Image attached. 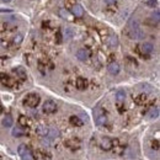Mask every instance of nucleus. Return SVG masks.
<instances>
[{"label": "nucleus", "instance_id": "1", "mask_svg": "<svg viewBox=\"0 0 160 160\" xmlns=\"http://www.w3.org/2000/svg\"><path fill=\"white\" fill-rule=\"evenodd\" d=\"M127 35L132 40H142L144 37V32L142 31L139 23L136 20H131L127 26Z\"/></svg>", "mask_w": 160, "mask_h": 160}, {"label": "nucleus", "instance_id": "2", "mask_svg": "<svg viewBox=\"0 0 160 160\" xmlns=\"http://www.w3.org/2000/svg\"><path fill=\"white\" fill-rule=\"evenodd\" d=\"M40 101H41V98L38 94H36V92H31V94H28V95L25 98L23 103H25L26 106L31 107V108H35V107L38 106Z\"/></svg>", "mask_w": 160, "mask_h": 160}, {"label": "nucleus", "instance_id": "3", "mask_svg": "<svg viewBox=\"0 0 160 160\" xmlns=\"http://www.w3.org/2000/svg\"><path fill=\"white\" fill-rule=\"evenodd\" d=\"M94 116H95V123H96L98 126H103V124H106V122H107V116H106V112L101 108L100 106L95 108Z\"/></svg>", "mask_w": 160, "mask_h": 160}, {"label": "nucleus", "instance_id": "4", "mask_svg": "<svg viewBox=\"0 0 160 160\" xmlns=\"http://www.w3.org/2000/svg\"><path fill=\"white\" fill-rule=\"evenodd\" d=\"M18 153L20 155L21 160H33V154L30 150V148L25 144H21L20 147L18 148Z\"/></svg>", "mask_w": 160, "mask_h": 160}, {"label": "nucleus", "instance_id": "5", "mask_svg": "<svg viewBox=\"0 0 160 160\" xmlns=\"http://www.w3.org/2000/svg\"><path fill=\"white\" fill-rule=\"evenodd\" d=\"M64 145L70 150H78L81 147V140L78 138H69L64 142Z\"/></svg>", "mask_w": 160, "mask_h": 160}, {"label": "nucleus", "instance_id": "6", "mask_svg": "<svg viewBox=\"0 0 160 160\" xmlns=\"http://www.w3.org/2000/svg\"><path fill=\"white\" fill-rule=\"evenodd\" d=\"M57 111V103L53 100H47L43 103V112L44 113H54Z\"/></svg>", "mask_w": 160, "mask_h": 160}, {"label": "nucleus", "instance_id": "7", "mask_svg": "<svg viewBox=\"0 0 160 160\" xmlns=\"http://www.w3.org/2000/svg\"><path fill=\"white\" fill-rule=\"evenodd\" d=\"M113 144H115V142L112 139H110V138H107V137H105V138H102L100 142V148L102 150H111L112 148H113Z\"/></svg>", "mask_w": 160, "mask_h": 160}, {"label": "nucleus", "instance_id": "8", "mask_svg": "<svg viewBox=\"0 0 160 160\" xmlns=\"http://www.w3.org/2000/svg\"><path fill=\"white\" fill-rule=\"evenodd\" d=\"M140 51H142L143 54L149 56V54L153 53V51H154V46H153L152 43H149V42H145V43H143V44L140 46Z\"/></svg>", "mask_w": 160, "mask_h": 160}, {"label": "nucleus", "instance_id": "9", "mask_svg": "<svg viewBox=\"0 0 160 160\" xmlns=\"http://www.w3.org/2000/svg\"><path fill=\"white\" fill-rule=\"evenodd\" d=\"M120 64L118 63H116V62H112V63H110L108 64V67H107V70H108V73L110 74H112V75H117L118 73H120Z\"/></svg>", "mask_w": 160, "mask_h": 160}, {"label": "nucleus", "instance_id": "10", "mask_svg": "<svg viewBox=\"0 0 160 160\" xmlns=\"http://www.w3.org/2000/svg\"><path fill=\"white\" fill-rule=\"evenodd\" d=\"M77 57H78V59L81 60V62H85V60L89 59L90 52H89L88 49H85V48H81V49H79V51L77 52Z\"/></svg>", "mask_w": 160, "mask_h": 160}, {"label": "nucleus", "instance_id": "11", "mask_svg": "<svg viewBox=\"0 0 160 160\" xmlns=\"http://www.w3.org/2000/svg\"><path fill=\"white\" fill-rule=\"evenodd\" d=\"M72 14H73L74 16H77V18H81V16L84 15V9H82V6H81V5H79V4L73 5Z\"/></svg>", "mask_w": 160, "mask_h": 160}, {"label": "nucleus", "instance_id": "12", "mask_svg": "<svg viewBox=\"0 0 160 160\" xmlns=\"http://www.w3.org/2000/svg\"><path fill=\"white\" fill-rule=\"evenodd\" d=\"M75 86L79 90H85L88 88V80L84 79V78H78L75 81Z\"/></svg>", "mask_w": 160, "mask_h": 160}, {"label": "nucleus", "instance_id": "13", "mask_svg": "<svg viewBox=\"0 0 160 160\" xmlns=\"http://www.w3.org/2000/svg\"><path fill=\"white\" fill-rule=\"evenodd\" d=\"M0 80H1V82H2L5 86H14V80L11 79L9 75L1 74V75H0Z\"/></svg>", "mask_w": 160, "mask_h": 160}, {"label": "nucleus", "instance_id": "14", "mask_svg": "<svg viewBox=\"0 0 160 160\" xmlns=\"http://www.w3.org/2000/svg\"><path fill=\"white\" fill-rule=\"evenodd\" d=\"M48 139H54L57 137H59V131L56 128H48V133L46 136Z\"/></svg>", "mask_w": 160, "mask_h": 160}, {"label": "nucleus", "instance_id": "15", "mask_svg": "<svg viewBox=\"0 0 160 160\" xmlns=\"http://www.w3.org/2000/svg\"><path fill=\"white\" fill-rule=\"evenodd\" d=\"M11 134H12V137H15V138H20V137H22V136L25 134V131L22 129L21 126L20 127H14Z\"/></svg>", "mask_w": 160, "mask_h": 160}, {"label": "nucleus", "instance_id": "16", "mask_svg": "<svg viewBox=\"0 0 160 160\" xmlns=\"http://www.w3.org/2000/svg\"><path fill=\"white\" fill-rule=\"evenodd\" d=\"M69 122H70V124H73L75 127H81L84 124V122L80 120V117H78V116H72L69 118Z\"/></svg>", "mask_w": 160, "mask_h": 160}, {"label": "nucleus", "instance_id": "17", "mask_svg": "<svg viewBox=\"0 0 160 160\" xmlns=\"http://www.w3.org/2000/svg\"><path fill=\"white\" fill-rule=\"evenodd\" d=\"M1 123H2V126H4V127H6V128H8V127H11V126H12L14 120H12V117H11L10 115H6V116L2 118V122H1Z\"/></svg>", "mask_w": 160, "mask_h": 160}, {"label": "nucleus", "instance_id": "18", "mask_svg": "<svg viewBox=\"0 0 160 160\" xmlns=\"http://www.w3.org/2000/svg\"><path fill=\"white\" fill-rule=\"evenodd\" d=\"M59 15H60V18L67 19V20H73V19H74V16H72V14H70L68 10H65V9H60Z\"/></svg>", "mask_w": 160, "mask_h": 160}, {"label": "nucleus", "instance_id": "19", "mask_svg": "<svg viewBox=\"0 0 160 160\" xmlns=\"http://www.w3.org/2000/svg\"><path fill=\"white\" fill-rule=\"evenodd\" d=\"M108 44H110L111 47L118 46V37H117L116 35H110V37H108Z\"/></svg>", "mask_w": 160, "mask_h": 160}, {"label": "nucleus", "instance_id": "20", "mask_svg": "<svg viewBox=\"0 0 160 160\" xmlns=\"http://www.w3.org/2000/svg\"><path fill=\"white\" fill-rule=\"evenodd\" d=\"M116 100H117L118 103L124 102V100H126V92H124L123 90H118V91H117V94H116Z\"/></svg>", "mask_w": 160, "mask_h": 160}, {"label": "nucleus", "instance_id": "21", "mask_svg": "<svg viewBox=\"0 0 160 160\" xmlns=\"http://www.w3.org/2000/svg\"><path fill=\"white\" fill-rule=\"evenodd\" d=\"M19 123H20L21 127H28L30 126V120L26 117V116H23V115H21L20 117H19Z\"/></svg>", "mask_w": 160, "mask_h": 160}, {"label": "nucleus", "instance_id": "22", "mask_svg": "<svg viewBox=\"0 0 160 160\" xmlns=\"http://www.w3.org/2000/svg\"><path fill=\"white\" fill-rule=\"evenodd\" d=\"M14 72L19 75V78L20 79H22V80H25L26 79V72L23 70V68H21V67H18L16 69H14Z\"/></svg>", "mask_w": 160, "mask_h": 160}, {"label": "nucleus", "instance_id": "23", "mask_svg": "<svg viewBox=\"0 0 160 160\" xmlns=\"http://www.w3.org/2000/svg\"><path fill=\"white\" fill-rule=\"evenodd\" d=\"M37 133L40 134L41 137H46L47 133H48V127H44V126H40L37 128Z\"/></svg>", "mask_w": 160, "mask_h": 160}, {"label": "nucleus", "instance_id": "24", "mask_svg": "<svg viewBox=\"0 0 160 160\" xmlns=\"http://www.w3.org/2000/svg\"><path fill=\"white\" fill-rule=\"evenodd\" d=\"M145 100H147V95H144V94H142V95L137 96V98L134 99V101H136L137 105H143V103L145 102Z\"/></svg>", "mask_w": 160, "mask_h": 160}, {"label": "nucleus", "instance_id": "25", "mask_svg": "<svg viewBox=\"0 0 160 160\" xmlns=\"http://www.w3.org/2000/svg\"><path fill=\"white\" fill-rule=\"evenodd\" d=\"M158 116H159V108H158V107L152 108L150 112H149V117H150V118H155V117H158Z\"/></svg>", "mask_w": 160, "mask_h": 160}, {"label": "nucleus", "instance_id": "26", "mask_svg": "<svg viewBox=\"0 0 160 160\" xmlns=\"http://www.w3.org/2000/svg\"><path fill=\"white\" fill-rule=\"evenodd\" d=\"M22 40H23V37H22V35L21 33H18L15 37H14V44H21V42H22Z\"/></svg>", "mask_w": 160, "mask_h": 160}, {"label": "nucleus", "instance_id": "27", "mask_svg": "<svg viewBox=\"0 0 160 160\" xmlns=\"http://www.w3.org/2000/svg\"><path fill=\"white\" fill-rule=\"evenodd\" d=\"M72 33H73V31L69 30V28H67V30H65V33H64V35H65V40H69V38L73 36Z\"/></svg>", "mask_w": 160, "mask_h": 160}, {"label": "nucleus", "instance_id": "28", "mask_svg": "<svg viewBox=\"0 0 160 160\" xmlns=\"http://www.w3.org/2000/svg\"><path fill=\"white\" fill-rule=\"evenodd\" d=\"M148 6H154L155 4H157V0H148Z\"/></svg>", "mask_w": 160, "mask_h": 160}, {"label": "nucleus", "instance_id": "29", "mask_svg": "<svg viewBox=\"0 0 160 160\" xmlns=\"http://www.w3.org/2000/svg\"><path fill=\"white\" fill-rule=\"evenodd\" d=\"M107 4H115L116 2V0H105Z\"/></svg>", "mask_w": 160, "mask_h": 160}, {"label": "nucleus", "instance_id": "30", "mask_svg": "<svg viewBox=\"0 0 160 160\" xmlns=\"http://www.w3.org/2000/svg\"><path fill=\"white\" fill-rule=\"evenodd\" d=\"M4 2H9V1H11V0H2Z\"/></svg>", "mask_w": 160, "mask_h": 160}, {"label": "nucleus", "instance_id": "31", "mask_svg": "<svg viewBox=\"0 0 160 160\" xmlns=\"http://www.w3.org/2000/svg\"><path fill=\"white\" fill-rule=\"evenodd\" d=\"M1 111H2V107H1V105H0V113H1Z\"/></svg>", "mask_w": 160, "mask_h": 160}]
</instances>
